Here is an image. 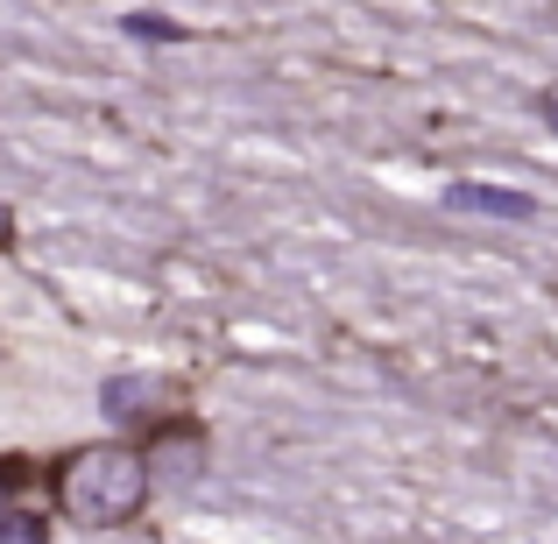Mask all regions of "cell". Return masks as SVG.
I'll return each instance as SVG.
<instances>
[{
	"label": "cell",
	"mask_w": 558,
	"mask_h": 544,
	"mask_svg": "<svg viewBox=\"0 0 558 544\" xmlns=\"http://www.w3.org/2000/svg\"><path fill=\"white\" fill-rule=\"evenodd\" d=\"M57 503H64V517L113 531V523H128L149 503V460L135 446H85L57 474Z\"/></svg>",
	"instance_id": "cell-1"
},
{
	"label": "cell",
	"mask_w": 558,
	"mask_h": 544,
	"mask_svg": "<svg viewBox=\"0 0 558 544\" xmlns=\"http://www.w3.org/2000/svg\"><path fill=\"white\" fill-rule=\"evenodd\" d=\"M452 205L460 213H502V219H531L537 205L517 198V191H488V184H452Z\"/></svg>",
	"instance_id": "cell-2"
},
{
	"label": "cell",
	"mask_w": 558,
	"mask_h": 544,
	"mask_svg": "<svg viewBox=\"0 0 558 544\" xmlns=\"http://www.w3.org/2000/svg\"><path fill=\"white\" fill-rule=\"evenodd\" d=\"M99 403L113 410V418H149V403H156V382H142V375H121V382H107V396Z\"/></svg>",
	"instance_id": "cell-3"
},
{
	"label": "cell",
	"mask_w": 558,
	"mask_h": 544,
	"mask_svg": "<svg viewBox=\"0 0 558 544\" xmlns=\"http://www.w3.org/2000/svg\"><path fill=\"white\" fill-rule=\"evenodd\" d=\"M0 544H50L36 509H0Z\"/></svg>",
	"instance_id": "cell-4"
},
{
	"label": "cell",
	"mask_w": 558,
	"mask_h": 544,
	"mask_svg": "<svg viewBox=\"0 0 558 544\" xmlns=\"http://www.w3.org/2000/svg\"><path fill=\"white\" fill-rule=\"evenodd\" d=\"M537 113H545V121L558 128V85H551V93H537Z\"/></svg>",
	"instance_id": "cell-5"
},
{
	"label": "cell",
	"mask_w": 558,
	"mask_h": 544,
	"mask_svg": "<svg viewBox=\"0 0 558 544\" xmlns=\"http://www.w3.org/2000/svg\"><path fill=\"white\" fill-rule=\"evenodd\" d=\"M14 474H22V467H14V460H0V509H8V488H14Z\"/></svg>",
	"instance_id": "cell-6"
},
{
	"label": "cell",
	"mask_w": 558,
	"mask_h": 544,
	"mask_svg": "<svg viewBox=\"0 0 558 544\" xmlns=\"http://www.w3.org/2000/svg\"><path fill=\"white\" fill-rule=\"evenodd\" d=\"M14 241V213H8V205H0V247H8Z\"/></svg>",
	"instance_id": "cell-7"
}]
</instances>
